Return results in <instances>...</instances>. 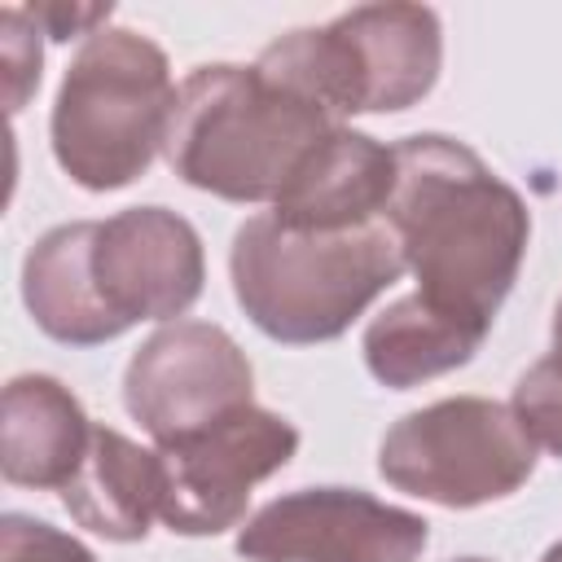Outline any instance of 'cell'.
Here are the masks:
<instances>
[{"instance_id": "1", "label": "cell", "mask_w": 562, "mask_h": 562, "mask_svg": "<svg viewBox=\"0 0 562 562\" xmlns=\"http://www.w3.org/2000/svg\"><path fill=\"white\" fill-rule=\"evenodd\" d=\"M386 224L400 237L417 294L435 307L492 325L509 299L531 215L465 140L417 132L395 145V189Z\"/></svg>"}, {"instance_id": "2", "label": "cell", "mask_w": 562, "mask_h": 562, "mask_svg": "<svg viewBox=\"0 0 562 562\" xmlns=\"http://www.w3.org/2000/svg\"><path fill=\"white\" fill-rule=\"evenodd\" d=\"M228 272L255 329L290 347H312L347 334L351 321L400 281L404 255L386 220L316 233L290 228L268 211L233 233Z\"/></svg>"}, {"instance_id": "3", "label": "cell", "mask_w": 562, "mask_h": 562, "mask_svg": "<svg viewBox=\"0 0 562 562\" xmlns=\"http://www.w3.org/2000/svg\"><path fill=\"white\" fill-rule=\"evenodd\" d=\"M334 127L338 119L277 88L259 66H198L176 92L167 162L224 202H277Z\"/></svg>"}, {"instance_id": "4", "label": "cell", "mask_w": 562, "mask_h": 562, "mask_svg": "<svg viewBox=\"0 0 562 562\" xmlns=\"http://www.w3.org/2000/svg\"><path fill=\"white\" fill-rule=\"evenodd\" d=\"M176 83L167 53L132 31H92L57 88L48 136L57 167L88 193L127 189L149 171L158 149H167Z\"/></svg>"}, {"instance_id": "5", "label": "cell", "mask_w": 562, "mask_h": 562, "mask_svg": "<svg viewBox=\"0 0 562 562\" xmlns=\"http://www.w3.org/2000/svg\"><path fill=\"white\" fill-rule=\"evenodd\" d=\"M255 66L329 119L395 114L435 88L443 26L426 4H356L325 26L272 40Z\"/></svg>"}, {"instance_id": "6", "label": "cell", "mask_w": 562, "mask_h": 562, "mask_svg": "<svg viewBox=\"0 0 562 562\" xmlns=\"http://www.w3.org/2000/svg\"><path fill=\"white\" fill-rule=\"evenodd\" d=\"M536 470V443L509 404L452 395L404 413L378 443V474L430 505L474 509L505 501Z\"/></svg>"}, {"instance_id": "7", "label": "cell", "mask_w": 562, "mask_h": 562, "mask_svg": "<svg viewBox=\"0 0 562 562\" xmlns=\"http://www.w3.org/2000/svg\"><path fill=\"white\" fill-rule=\"evenodd\" d=\"M162 465L158 518L176 536H220L246 518L250 487L290 465L299 430L259 404H246L193 435L154 443Z\"/></svg>"}, {"instance_id": "8", "label": "cell", "mask_w": 562, "mask_h": 562, "mask_svg": "<svg viewBox=\"0 0 562 562\" xmlns=\"http://www.w3.org/2000/svg\"><path fill=\"white\" fill-rule=\"evenodd\" d=\"M255 369L228 329L211 321H171L149 334L123 373V404L154 443L193 435L246 404Z\"/></svg>"}, {"instance_id": "9", "label": "cell", "mask_w": 562, "mask_h": 562, "mask_svg": "<svg viewBox=\"0 0 562 562\" xmlns=\"http://www.w3.org/2000/svg\"><path fill=\"white\" fill-rule=\"evenodd\" d=\"M88 281L114 338L140 321L184 316L206 281L198 228L167 206H127L92 220Z\"/></svg>"}, {"instance_id": "10", "label": "cell", "mask_w": 562, "mask_h": 562, "mask_svg": "<svg viewBox=\"0 0 562 562\" xmlns=\"http://www.w3.org/2000/svg\"><path fill=\"white\" fill-rule=\"evenodd\" d=\"M430 522L360 487H299L246 518V562H417Z\"/></svg>"}, {"instance_id": "11", "label": "cell", "mask_w": 562, "mask_h": 562, "mask_svg": "<svg viewBox=\"0 0 562 562\" xmlns=\"http://www.w3.org/2000/svg\"><path fill=\"white\" fill-rule=\"evenodd\" d=\"M395 189V145L364 132L334 127L294 171V180L272 202V215L290 228H360L386 220Z\"/></svg>"}, {"instance_id": "12", "label": "cell", "mask_w": 562, "mask_h": 562, "mask_svg": "<svg viewBox=\"0 0 562 562\" xmlns=\"http://www.w3.org/2000/svg\"><path fill=\"white\" fill-rule=\"evenodd\" d=\"M92 439V422L70 386L48 373H18L4 386L0 470L18 487H66Z\"/></svg>"}, {"instance_id": "13", "label": "cell", "mask_w": 562, "mask_h": 562, "mask_svg": "<svg viewBox=\"0 0 562 562\" xmlns=\"http://www.w3.org/2000/svg\"><path fill=\"white\" fill-rule=\"evenodd\" d=\"M61 505L70 518L114 544H132L149 536V522L162 505V465L154 448H140L136 439L92 426L88 452L70 483L61 487Z\"/></svg>"}, {"instance_id": "14", "label": "cell", "mask_w": 562, "mask_h": 562, "mask_svg": "<svg viewBox=\"0 0 562 562\" xmlns=\"http://www.w3.org/2000/svg\"><path fill=\"white\" fill-rule=\"evenodd\" d=\"M487 334H492V325H483V321L435 307L422 294H404L369 321L360 347H364L369 373L382 386L408 391L417 382H430L439 373L470 364Z\"/></svg>"}, {"instance_id": "15", "label": "cell", "mask_w": 562, "mask_h": 562, "mask_svg": "<svg viewBox=\"0 0 562 562\" xmlns=\"http://www.w3.org/2000/svg\"><path fill=\"white\" fill-rule=\"evenodd\" d=\"M88 233L92 220L57 224L22 259V303L31 321L70 347H97L114 338L88 281Z\"/></svg>"}, {"instance_id": "16", "label": "cell", "mask_w": 562, "mask_h": 562, "mask_svg": "<svg viewBox=\"0 0 562 562\" xmlns=\"http://www.w3.org/2000/svg\"><path fill=\"white\" fill-rule=\"evenodd\" d=\"M509 408L536 448H549L553 457H562V360L553 351L518 378Z\"/></svg>"}, {"instance_id": "17", "label": "cell", "mask_w": 562, "mask_h": 562, "mask_svg": "<svg viewBox=\"0 0 562 562\" xmlns=\"http://www.w3.org/2000/svg\"><path fill=\"white\" fill-rule=\"evenodd\" d=\"M40 26L26 9H0V61H4V101L9 114H18L26 105V97L40 83Z\"/></svg>"}, {"instance_id": "18", "label": "cell", "mask_w": 562, "mask_h": 562, "mask_svg": "<svg viewBox=\"0 0 562 562\" xmlns=\"http://www.w3.org/2000/svg\"><path fill=\"white\" fill-rule=\"evenodd\" d=\"M0 562H97L88 544L31 514L0 518Z\"/></svg>"}, {"instance_id": "19", "label": "cell", "mask_w": 562, "mask_h": 562, "mask_svg": "<svg viewBox=\"0 0 562 562\" xmlns=\"http://www.w3.org/2000/svg\"><path fill=\"white\" fill-rule=\"evenodd\" d=\"M35 18V26L48 35V40H70V35H92L110 22V4H31L26 9Z\"/></svg>"}, {"instance_id": "20", "label": "cell", "mask_w": 562, "mask_h": 562, "mask_svg": "<svg viewBox=\"0 0 562 562\" xmlns=\"http://www.w3.org/2000/svg\"><path fill=\"white\" fill-rule=\"evenodd\" d=\"M553 356L562 360V299H558V307H553Z\"/></svg>"}, {"instance_id": "21", "label": "cell", "mask_w": 562, "mask_h": 562, "mask_svg": "<svg viewBox=\"0 0 562 562\" xmlns=\"http://www.w3.org/2000/svg\"><path fill=\"white\" fill-rule=\"evenodd\" d=\"M540 562H562V540H558V544H549V549H544V558H540Z\"/></svg>"}, {"instance_id": "22", "label": "cell", "mask_w": 562, "mask_h": 562, "mask_svg": "<svg viewBox=\"0 0 562 562\" xmlns=\"http://www.w3.org/2000/svg\"><path fill=\"white\" fill-rule=\"evenodd\" d=\"M457 562H487V558H457Z\"/></svg>"}]
</instances>
